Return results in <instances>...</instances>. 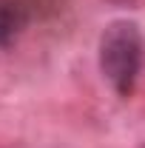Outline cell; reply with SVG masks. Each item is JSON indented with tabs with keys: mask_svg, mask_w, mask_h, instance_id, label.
<instances>
[{
	"mask_svg": "<svg viewBox=\"0 0 145 148\" xmlns=\"http://www.w3.org/2000/svg\"><path fill=\"white\" fill-rule=\"evenodd\" d=\"M26 23V12L17 0H0V49H6L20 34Z\"/></svg>",
	"mask_w": 145,
	"mask_h": 148,
	"instance_id": "cell-2",
	"label": "cell"
},
{
	"mask_svg": "<svg viewBox=\"0 0 145 148\" xmlns=\"http://www.w3.org/2000/svg\"><path fill=\"white\" fill-rule=\"evenodd\" d=\"M142 66V34L131 20H114L100 37V71L120 97H131Z\"/></svg>",
	"mask_w": 145,
	"mask_h": 148,
	"instance_id": "cell-1",
	"label": "cell"
}]
</instances>
